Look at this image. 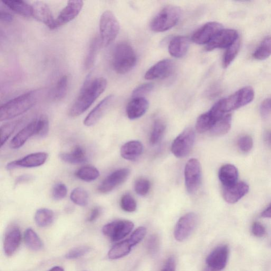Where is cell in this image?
I'll return each instance as SVG.
<instances>
[{
    "label": "cell",
    "instance_id": "obj_56",
    "mask_svg": "<svg viewBox=\"0 0 271 271\" xmlns=\"http://www.w3.org/2000/svg\"><path fill=\"white\" fill-rule=\"evenodd\" d=\"M262 217L263 218H271V204L262 212Z\"/></svg>",
    "mask_w": 271,
    "mask_h": 271
},
{
    "label": "cell",
    "instance_id": "obj_28",
    "mask_svg": "<svg viewBox=\"0 0 271 271\" xmlns=\"http://www.w3.org/2000/svg\"><path fill=\"white\" fill-rule=\"evenodd\" d=\"M2 2L13 12L25 17L32 16V6L23 0H6Z\"/></svg>",
    "mask_w": 271,
    "mask_h": 271
},
{
    "label": "cell",
    "instance_id": "obj_61",
    "mask_svg": "<svg viewBox=\"0 0 271 271\" xmlns=\"http://www.w3.org/2000/svg\"></svg>",
    "mask_w": 271,
    "mask_h": 271
},
{
    "label": "cell",
    "instance_id": "obj_21",
    "mask_svg": "<svg viewBox=\"0 0 271 271\" xmlns=\"http://www.w3.org/2000/svg\"><path fill=\"white\" fill-rule=\"evenodd\" d=\"M149 108L148 100L143 97L133 98L127 105L126 113L128 118L135 120L141 118Z\"/></svg>",
    "mask_w": 271,
    "mask_h": 271
},
{
    "label": "cell",
    "instance_id": "obj_23",
    "mask_svg": "<svg viewBox=\"0 0 271 271\" xmlns=\"http://www.w3.org/2000/svg\"><path fill=\"white\" fill-rule=\"evenodd\" d=\"M37 130V119L29 123L27 126L21 129L12 139L10 147L13 150L21 148L32 136L36 135Z\"/></svg>",
    "mask_w": 271,
    "mask_h": 271
},
{
    "label": "cell",
    "instance_id": "obj_12",
    "mask_svg": "<svg viewBox=\"0 0 271 271\" xmlns=\"http://www.w3.org/2000/svg\"><path fill=\"white\" fill-rule=\"evenodd\" d=\"M238 38L237 31L233 29H222L207 44L206 49L211 51L217 48H228Z\"/></svg>",
    "mask_w": 271,
    "mask_h": 271
},
{
    "label": "cell",
    "instance_id": "obj_54",
    "mask_svg": "<svg viewBox=\"0 0 271 271\" xmlns=\"http://www.w3.org/2000/svg\"><path fill=\"white\" fill-rule=\"evenodd\" d=\"M175 260L173 256L168 258L162 271H175Z\"/></svg>",
    "mask_w": 271,
    "mask_h": 271
},
{
    "label": "cell",
    "instance_id": "obj_41",
    "mask_svg": "<svg viewBox=\"0 0 271 271\" xmlns=\"http://www.w3.org/2000/svg\"><path fill=\"white\" fill-rule=\"evenodd\" d=\"M20 120L6 122L1 127V147L8 141L17 127Z\"/></svg>",
    "mask_w": 271,
    "mask_h": 271
},
{
    "label": "cell",
    "instance_id": "obj_46",
    "mask_svg": "<svg viewBox=\"0 0 271 271\" xmlns=\"http://www.w3.org/2000/svg\"><path fill=\"white\" fill-rule=\"evenodd\" d=\"M90 251V248L87 246H80L73 248L66 255L68 259H76L82 257Z\"/></svg>",
    "mask_w": 271,
    "mask_h": 271
},
{
    "label": "cell",
    "instance_id": "obj_19",
    "mask_svg": "<svg viewBox=\"0 0 271 271\" xmlns=\"http://www.w3.org/2000/svg\"><path fill=\"white\" fill-rule=\"evenodd\" d=\"M114 99V95L111 94L100 102L99 104L86 116L84 120V125L91 127L96 124L105 114Z\"/></svg>",
    "mask_w": 271,
    "mask_h": 271
},
{
    "label": "cell",
    "instance_id": "obj_17",
    "mask_svg": "<svg viewBox=\"0 0 271 271\" xmlns=\"http://www.w3.org/2000/svg\"><path fill=\"white\" fill-rule=\"evenodd\" d=\"M82 1H69L55 19V29L65 25L75 19L83 6Z\"/></svg>",
    "mask_w": 271,
    "mask_h": 271
},
{
    "label": "cell",
    "instance_id": "obj_48",
    "mask_svg": "<svg viewBox=\"0 0 271 271\" xmlns=\"http://www.w3.org/2000/svg\"><path fill=\"white\" fill-rule=\"evenodd\" d=\"M237 144L241 151L248 152L250 151L253 148V139L249 136H242L239 139Z\"/></svg>",
    "mask_w": 271,
    "mask_h": 271
},
{
    "label": "cell",
    "instance_id": "obj_31",
    "mask_svg": "<svg viewBox=\"0 0 271 271\" xmlns=\"http://www.w3.org/2000/svg\"><path fill=\"white\" fill-rule=\"evenodd\" d=\"M68 82V77L62 76L58 79L55 86L49 93V98L54 101H60L64 98L67 94Z\"/></svg>",
    "mask_w": 271,
    "mask_h": 271
},
{
    "label": "cell",
    "instance_id": "obj_60",
    "mask_svg": "<svg viewBox=\"0 0 271 271\" xmlns=\"http://www.w3.org/2000/svg\"><path fill=\"white\" fill-rule=\"evenodd\" d=\"M203 271H215L209 268L208 267H206V268H204Z\"/></svg>",
    "mask_w": 271,
    "mask_h": 271
},
{
    "label": "cell",
    "instance_id": "obj_9",
    "mask_svg": "<svg viewBox=\"0 0 271 271\" xmlns=\"http://www.w3.org/2000/svg\"><path fill=\"white\" fill-rule=\"evenodd\" d=\"M134 225L128 221H116L104 226L102 232L113 241H119L126 237L133 230Z\"/></svg>",
    "mask_w": 271,
    "mask_h": 271
},
{
    "label": "cell",
    "instance_id": "obj_10",
    "mask_svg": "<svg viewBox=\"0 0 271 271\" xmlns=\"http://www.w3.org/2000/svg\"><path fill=\"white\" fill-rule=\"evenodd\" d=\"M198 221V218L194 212L182 216L176 225L174 237L179 241L187 239L195 230Z\"/></svg>",
    "mask_w": 271,
    "mask_h": 271
},
{
    "label": "cell",
    "instance_id": "obj_1",
    "mask_svg": "<svg viewBox=\"0 0 271 271\" xmlns=\"http://www.w3.org/2000/svg\"><path fill=\"white\" fill-rule=\"evenodd\" d=\"M107 86L105 78L100 77L91 80L90 75L88 76L78 96L70 110L69 115L76 117L85 113L103 93Z\"/></svg>",
    "mask_w": 271,
    "mask_h": 271
},
{
    "label": "cell",
    "instance_id": "obj_4",
    "mask_svg": "<svg viewBox=\"0 0 271 271\" xmlns=\"http://www.w3.org/2000/svg\"><path fill=\"white\" fill-rule=\"evenodd\" d=\"M181 10L178 6L168 5L161 10L152 20L151 27L153 32H166L177 25L181 16Z\"/></svg>",
    "mask_w": 271,
    "mask_h": 271
},
{
    "label": "cell",
    "instance_id": "obj_11",
    "mask_svg": "<svg viewBox=\"0 0 271 271\" xmlns=\"http://www.w3.org/2000/svg\"><path fill=\"white\" fill-rule=\"evenodd\" d=\"M130 172V170L128 168H120L114 171L101 183L98 188V192L101 194L112 192L127 180Z\"/></svg>",
    "mask_w": 271,
    "mask_h": 271
},
{
    "label": "cell",
    "instance_id": "obj_8",
    "mask_svg": "<svg viewBox=\"0 0 271 271\" xmlns=\"http://www.w3.org/2000/svg\"><path fill=\"white\" fill-rule=\"evenodd\" d=\"M185 184L188 193H195L200 187L201 168L199 161L192 158L188 161L185 170Z\"/></svg>",
    "mask_w": 271,
    "mask_h": 271
},
{
    "label": "cell",
    "instance_id": "obj_58",
    "mask_svg": "<svg viewBox=\"0 0 271 271\" xmlns=\"http://www.w3.org/2000/svg\"><path fill=\"white\" fill-rule=\"evenodd\" d=\"M265 140L267 144L271 148V131H268L265 134Z\"/></svg>",
    "mask_w": 271,
    "mask_h": 271
},
{
    "label": "cell",
    "instance_id": "obj_27",
    "mask_svg": "<svg viewBox=\"0 0 271 271\" xmlns=\"http://www.w3.org/2000/svg\"><path fill=\"white\" fill-rule=\"evenodd\" d=\"M60 157L65 163L75 165L84 163L87 159L85 151L79 146H77L71 152L61 153Z\"/></svg>",
    "mask_w": 271,
    "mask_h": 271
},
{
    "label": "cell",
    "instance_id": "obj_16",
    "mask_svg": "<svg viewBox=\"0 0 271 271\" xmlns=\"http://www.w3.org/2000/svg\"><path fill=\"white\" fill-rule=\"evenodd\" d=\"M32 17L49 29H55V19L47 4L42 1H36L32 4Z\"/></svg>",
    "mask_w": 271,
    "mask_h": 271
},
{
    "label": "cell",
    "instance_id": "obj_33",
    "mask_svg": "<svg viewBox=\"0 0 271 271\" xmlns=\"http://www.w3.org/2000/svg\"><path fill=\"white\" fill-rule=\"evenodd\" d=\"M54 219V212L46 208L39 209L36 211L35 215L36 224L40 228H46L52 224Z\"/></svg>",
    "mask_w": 271,
    "mask_h": 271
},
{
    "label": "cell",
    "instance_id": "obj_14",
    "mask_svg": "<svg viewBox=\"0 0 271 271\" xmlns=\"http://www.w3.org/2000/svg\"><path fill=\"white\" fill-rule=\"evenodd\" d=\"M48 155L45 152L31 154L23 158L12 161L6 165L8 170L18 167L32 168L39 167L46 162Z\"/></svg>",
    "mask_w": 271,
    "mask_h": 271
},
{
    "label": "cell",
    "instance_id": "obj_6",
    "mask_svg": "<svg viewBox=\"0 0 271 271\" xmlns=\"http://www.w3.org/2000/svg\"><path fill=\"white\" fill-rule=\"evenodd\" d=\"M253 88L246 86L240 89L230 97L219 100L218 103L224 114L245 106L250 104L254 98Z\"/></svg>",
    "mask_w": 271,
    "mask_h": 271
},
{
    "label": "cell",
    "instance_id": "obj_43",
    "mask_svg": "<svg viewBox=\"0 0 271 271\" xmlns=\"http://www.w3.org/2000/svg\"><path fill=\"white\" fill-rule=\"evenodd\" d=\"M120 207L124 211L132 212L136 210L137 203L133 196L129 194H126L121 197Z\"/></svg>",
    "mask_w": 271,
    "mask_h": 271
},
{
    "label": "cell",
    "instance_id": "obj_40",
    "mask_svg": "<svg viewBox=\"0 0 271 271\" xmlns=\"http://www.w3.org/2000/svg\"><path fill=\"white\" fill-rule=\"evenodd\" d=\"M240 48V41L237 39L226 51L223 58V64L224 68L229 67L238 54Z\"/></svg>",
    "mask_w": 271,
    "mask_h": 271
},
{
    "label": "cell",
    "instance_id": "obj_51",
    "mask_svg": "<svg viewBox=\"0 0 271 271\" xmlns=\"http://www.w3.org/2000/svg\"><path fill=\"white\" fill-rule=\"evenodd\" d=\"M261 114L263 118H267L271 113V99H268L262 102L260 107Z\"/></svg>",
    "mask_w": 271,
    "mask_h": 271
},
{
    "label": "cell",
    "instance_id": "obj_57",
    "mask_svg": "<svg viewBox=\"0 0 271 271\" xmlns=\"http://www.w3.org/2000/svg\"><path fill=\"white\" fill-rule=\"evenodd\" d=\"M32 177L29 175H23L19 177L16 180L17 184H19V183L26 182L29 180H31Z\"/></svg>",
    "mask_w": 271,
    "mask_h": 271
},
{
    "label": "cell",
    "instance_id": "obj_44",
    "mask_svg": "<svg viewBox=\"0 0 271 271\" xmlns=\"http://www.w3.org/2000/svg\"><path fill=\"white\" fill-rule=\"evenodd\" d=\"M151 184L149 180L145 178L137 179L134 185L136 193L140 195L145 196L147 194L150 190Z\"/></svg>",
    "mask_w": 271,
    "mask_h": 271
},
{
    "label": "cell",
    "instance_id": "obj_45",
    "mask_svg": "<svg viewBox=\"0 0 271 271\" xmlns=\"http://www.w3.org/2000/svg\"><path fill=\"white\" fill-rule=\"evenodd\" d=\"M67 194V187L62 183H58L53 188L52 196L54 200L60 201L65 198Z\"/></svg>",
    "mask_w": 271,
    "mask_h": 271
},
{
    "label": "cell",
    "instance_id": "obj_7",
    "mask_svg": "<svg viewBox=\"0 0 271 271\" xmlns=\"http://www.w3.org/2000/svg\"><path fill=\"white\" fill-rule=\"evenodd\" d=\"M195 140V132L192 127H188L175 139L171 152L178 158L185 157L191 152Z\"/></svg>",
    "mask_w": 271,
    "mask_h": 271
},
{
    "label": "cell",
    "instance_id": "obj_15",
    "mask_svg": "<svg viewBox=\"0 0 271 271\" xmlns=\"http://www.w3.org/2000/svg\"><path fill=\"white\" fill-rule=\"evenodd\" d=\"M229 249L227 245L217 247L208 255L206 259L207 266L215 271H221L228 263Z\"/></svg>",
    "mask_w": 271,
    "mask_h": 271
},
{
    "label": "cell",
    "instance_id": "obj_20",
    "mask_svg": "<svg viewBox=\"0 0 271 271\" xmlns=\"http://www.w3.org/2000/svg\"><path fill=\"white\" fill-rule=\"evenodd\" d=\"M249 191V186L244 182H237L229 188H223V195L225 200L229 203L237 202Z\"/></svg>",
    "mask_w": 271,
    "mask_h": 271
},
{
    "label": "cell",
    "instance_id": "obj_22",
    "mask_svg": "<svg viewBox=\"0 0 271 271\" xmlns=\"http://www.w3.org/2000/svg\"><path fill=\"white\" fill-rule=\"evenodd\" d=\"M21 235L20 230L13 227L6 232L4 240V251L8 256L16 253L20 246Z\"/></svg>",
    "mask_w": 271,
    "mask_h": 271
},
{
    "label": "cell",
    "instance_id": "obj_32",
    "mask_svg": "<svg viewBox=\"0 0 271 271\" xmlns=\"http://www.w3.org/2000/svg\"><path fill=\"white\" fill-rule=\"evenodd\" d=\"M133 247L128 239L121 241L115 245L108 253V258L111 260H116L124 257L128 255Z\"/></svg>",
    "mask_w": 271,
    "mask_h": 271
},
{
    "label": "cell",
    "instance_id": "obj_50",
    "mask_svg": "<svg viewBox=\"0 0 271 271\" xmlns=\"http://www.w3.org/2000/svg\"><path fill=\"white\" fill-rule=\"evenodd\" d=\"M159 240L156 235H152L149 239L147 243L148 250L150 254H155L158 251Z\"/></svg>",
    "mask_w": 271,
    "mask_h": 271
},
{
    "label": "cell",
    "instance_id": "obj_38",
    "mask_svg": "<svg viewBox=\"0 0 271 271\" xmlns=\"http://www.w3.org/2000/svg\"><path fill=\"white\" fill-rule=\"evenodd\" d=\"M166 129V124L162 119H156L154 123L153 128L150 136V141L151 144H157L162 138Z\"/></svg>",
    "mask_w": 271,
    "mask_h": 271
},
{
    "label": "cell",
    "instance_id": "obj_42",
    "mask_svg": "<svg viewBox=\"0 0 271 271\" xmlns=\"http://www.w3.org/2000/svg\"><path fill=\"white\" fill-rule=\"evenodd\" d=\"M49 129V123L47 117L42 116L37 119V130L36 135L40 138L47 136Z\"/></svg>",
    "mask_w": 271,
    "mask_h": 271
},
{
    "label": "cell",
    "instance_id": "obj_2",
    "mask_svg": "<svg viewBox=\"0 0 271 271\" xmlns=\"http://www.w3.org/2000/svg\"><path fill=\"white\" fill-rule=\"evenodd\" d=\"M41 94V90H32L7 102L0 108V120H10L26 113L38 103Z\"/></svg>",
    "mask_w": 271,
    "mask_h": 271
},
{
    "label": "cell",
    "instance_id": "obj_24",
    "mask_svg": "<svg viewBox=\"0 0 271 271\" xmlns=\"http://www.w3.org/2000/svg\"><path fill=\"white\" fill-rule=\"evenodd\" d=\"M218 175L223 188L231 187L237 183L238 172L237 168L233 165H223L220 168Z\"/></svg>",
    "mask_w": 271,
    "mask_h": 271
},
{
    "label": "cell",
    "instance_id": "obj_26",
    "mask_svg": "<svg viewBox=\"0 0 271 271\" xmlns=\"http://www.w3.org/2000/svg\"><path fill=\"white\" fill-rule=\"evenodd\" d=\"M143 152V144L137 141H132L122 146L120 155L124 159L135 160L142 155Z\"/></svg>",
    "mask_w": 271,
    "mask_h": 271
},
{
    "label": "cell",
    "instance_id": "obj_52",
    "mask_svg": "<svg viewBox=\"0 0 271 271\" xmlns=\"http://www.w3.org/2000/svg\"><path fill=\"white\" fill-rule=\"evenodd\" d=\"M252 232L255 236L262 237L265 235L266 231L265 227L261 224L255 222L252 226Z\"/></svg>",
    "mask_w": 271,
    "mask_h": 271
},
{
    "label": "cell",
    "instance_id": "obj_13",
    "mask_svg": "<svg viewBox=\"0 0 271 271\" xmlns=\"http://www.w3.org/2000/svg\"><path fill=\"white\" fill-rule=\"evenodd\" d=\"M223 28L222 25L217 22H210L197 29L192 37V40L199 45L207 44Z\"/></svg>",
    "mask_w": 271,
    "mask_h": 271
},
{
    "label": "cell",
    "instance_id": "obj_47",
    "mask_svg": "<svg viewBox=\"0 0 271 271\" xmlns=\"http://www.w3.org/2000/svg\"><path fill=\"white\" fill-rule=\"evenodd\" d=\"M146 233V229L144 227H140L136 229L128 239L132 246L133 247L140 243L144 238Z\"/></svg>",
    "mask_w": 271,
    "mask_h": 271
},
{
    "label": "cell",
    "instance_id": "obj_3",
    "mask_svg": "<svg viewBox=\"0 0 271 271\" xmlns=\"http://www.w3.org/2000/svg\"><path fill=\"white\" fill-rule=\"evenodd\" d=\"M137 57L133 48L126 42H120L116 46L113 56V66L116 73L124 75L133 69Z\"/></svg>",
    "mask_w": 271,
    "mask_h": 271
},
{
    "label": "cell",
    "instance_id": "obj_34",
    "mask_svg": "<svg viewBox=\"0 0 271 271\" xmlns=\"http://www.w3.org/2000/svg\"><path fill=\"white\" fill-rule=\"evenodd\" d=\"M217 121L209 112L204 113L199 116L195 124V129L197 133L202 134L210 131Z\"/></svg>",
    "mask_w": 271,
    "mask_h": 271
},
{
    "label": "cell",
    "instance_id": "obj_55",
    "mask_svg": "<svg viewBox=\"0 0 271 271\" xmlns=\"http://www.w3.org/2000/svg\"><path fill=\"white\" fill-rule=\"evenodd\" d=\"M0 19L4 23H9L13 20V17L11 13L1 10L0 13Z\"/></svg>",
    "mask_w": 271,
    "mask_h": 271
},
{
    "label": "cell",
    "instance_id": "obj_29",
    "mask_svg": "<svg viewBox=\"0 0 271 271\" xmlns=\"http://www.w3.org/2000/svg\"><path fill=\"white\" fill-rule=\"evenodd\" d=\"M231 114L226 115L218 120L210 130V134L214 136H221L228 133L232 126Z\"/></svg>",
    "mask_w": 271,
    "mask_h": 271
},
{
    "label": "cell",
    "instance_id": "obj_39",
    "mask_svg": "<svg viewBox=\"0 0 271 271\" xmlns=\"http://www.w3.org/2000/svg\"><path fill=\"white\" fill-rule=\"evenodd\" d=\"M70 198L73 203L78 206L85 207L89 201V195L84 189L77 188L72 192Z\"/></svg>",
    "mask_w": 271,
    "mask_h": 271
},
{
    "label": "cell",
    "instance_id": "obj_49",
    "mask_svg": "<svg viewBox=\"0 0 271 271\" xmlns=\"http://www.w3.org/2000/svg\"><path fill=\"white\" fill-rule=\"evenodd\" d=\"M154 85L152 83H145L138 86L133 92V98L143 97L152 91Z\"/></svg>",
    "mask_w": 271,
    "mask_h": 271
},
{
    "label": "cell",
    "instance_id": "obj_25",
    "mask_svg": "<svg viewBox=\"0 0 271 271\" xmlns=\"http://www.w3.org/2000/svg\"><path fill=\"white\" fill-rule=\"evenodd\" d=\"M190 41L184 36H177L173 38L168 45V52L175 58L185 56L188 52Z\"/></svg>",
    "mask_w": 271,
    "mask_h": 271
},
{
    "label": "cell",
    "instance_id": "obj_18",
    "mask_svg": "<svg viewBox=\"0 0 271 271\" xmlns=\"http://www.w3.org/2000/svg\"><path fill=\"white\" fill-rule=\"evenodd\" d=\"M173 68L174 64L171 60H163L153 65L146 73L145 78L148 80L166 78L171 75Z\"/></svg>",
    "mask_w": 271,
    "mask_h": 271
},
{
    "label": "cell",
    "instance_id": "obj_36",
    "mask_svg": "<svg viewBox=\"0 0 271 271\" xmlns=\"http://www.w3.org/2000/svg\"><path fill=\"white\" fill-rule=\"evenodd\" d=\"M25 241L27 246L33 251H39L42 247V241L38 234L31 229L25 232Z\"/></svg>",
    "mask_w": 271,
    "mask_h": 271
},
{
    "label": "cell",
    "instance_id": "obj_35",
    "mask_svg": "<svg viewBox=\"0 0 271 271\" xmlns=\"http://www.w3.org/2000/svg\"><path fill=\"white\" fill-rule=\"evenodd\" d=\"M76 177L78 179L87 182L97 180L100 172L96 167L92 166H85L79 168L76 172Z\"/></svg>",
    "mask_w": 271,
    "mask_h": 271
},
{
    "label": "cell",
    "instance_id": "obj_53",
    "mask_svg": "<svg viewBox=\"0 0 271 271\" xmlns=\"http://www.w3.org/2000/svg\"><path fill=\"white\" fill-rule=\"evenodd\" d=\"M102 209L99 207L94 208L91 211L90 214L87 218V221L89 222H93L100 217L101 214Z\"/></svg>",
    "mask_w": 271,
    "mask_h": 271
},
{
    "label": "cell",
    "instance_id": "obj_59",
    "mask_svg": "<svg viewBox=\"0 0 271 271\" xmlns=\"http://www.w3.org/2000/svg\"><path fill=\"white\" fill-rule=\"evenodd\" d=\"M49 271H64V270L62 267L56 266L51 269Z\"/></svg>",
    "mask_w": 271,
    "mask_h": 271
},
{
    "label": "cell",
    "instance_id": "obj_30",
    "mask_svg": "<svg viewBox=\"0 0 271 271\" xmlns=\"http://www.w3.org/2000/svg\"><path fill=\"white\" fill-rule=\"evenodd\" d=\"M101 46L102 44L100 37H96V38L92 39L84 62V68L86 70L92 68Z\"/></svg>",
    "mask_w": 271,
    "mask_h": 271
},
{
    "label": "cell",
    "instance_id": "obj_37",
    "mask_svg": "<svg viewBox=\"0 0 271 271\" xmlns=\"http://www.w3.org/2000/svg\"><path fill=\"white\" fill-rule=\"evenodd\" d=\"M271 55V37H268L260 44L253 54V57L258 60L267 59Z\"/></svg>",
    "mask_w": 271,
    "mask_h": 271
},
{
    "label": "cell",
    "instance_id": "obj_5",
    "mask_svg": "<svg viewBox=\"0 0 271 271\" xmlns=\"http://www.w3.org/2000/svg\"><path fill=\"white\" fill-rule=\"evenodd\" d=\"M100 38L102 46L107 47L116 38L120 31V25L111 11L102 14L100 20Z\"/></svg>",
    "mask_w": 271,
    "mask_h": 271
}]
</instances>
